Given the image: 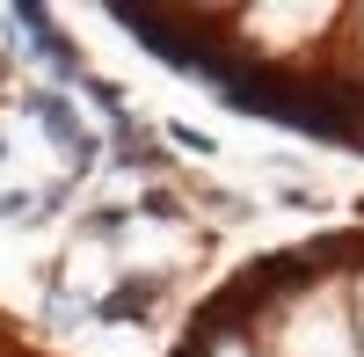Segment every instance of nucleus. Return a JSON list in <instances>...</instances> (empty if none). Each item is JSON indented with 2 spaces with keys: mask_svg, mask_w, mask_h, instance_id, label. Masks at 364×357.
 I'll return each instance as SVG.
<instances>
[{
  "mask_svg": "<svg viewBox=\"0 0 364 357\" xmlns=\"http://www.w3.org/2000/svg\"><path fill=\"white\" fill-rule=\"evenodd\" d=\"M154 307V284H117L109 299H102V321H132V314H146Z\"/></svg>",
  "mask_w": 364,
  "mask_h": 357,
  "instance_id": "f257e3e1",
  "label": "nucleus"
}]
</instances>
